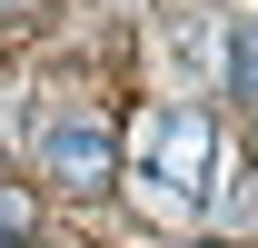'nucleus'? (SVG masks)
<instances>
[{
  "mask_svg": "<svg viewBox=\"0 0 258 248\" xmlns=\"http://www.w3.org/2000/svg\"><path fill=\"white\" fill-rule=\"evenodd\" d=\"M199 248H228V238H199Z\"/></svg>",
  "mask_w": 258,
  "mask_h": 248,
  "instance_id": "nucleus-6",
  "label": "nucleus"
},
{
  "mask_svg": "<svg viewBox=\"0 0 258 248\" xmlns=\"http://www.w3.org/2000/svg\"><path fill=\"white\" fill-rule=\"evenodd\" d=\"M228 99L258 109V20H238V40H228Z\"/></svg>",
  "mask_w": 258,
  "mask_h": 248,
  "instance_id": "nucleus-3",
  "label": "nucleus"
},
{
  "mask_svg": "<svg viewBox=\"0 0 258 248\" xmlns=\"http://www.w3.org/2000/svg\"><path fill=\"white\" fill-rule=\"evenodd\" d=\"M129 199L149 218H189L199 209V179H209V119L199 109H149L129 129Z\"/></svg>",
  "mask_w": 258,
  "mask_h": 248,
  "instance_id": "nucleus-1",
  "label": "nucleus"
},
{
  "mask_svg": "<svg viewBox=\"0 0 258 248\" xmlns=\"http://www.w3.org/2000/svg\"><path fill=\"white\" fill-rule=\"evenodd\" d=\"M219 218H228V228H258V189H248V179L219 189Z\"/></svg>",
  "mask_w": 258,
  "mask_h": 248,
  "instance_id": "nucleus-4",
  "label": "nucleus"
},
{
  "mask_svg": "<svg viewBox=\"0 0 258 248\" xmlns=\"http://www.w3.org/2000/svg\"><path fill=\"white\" fill-rule=\"evenodd\" d=\"M40 179L80 189V199L119 179V129H109V109H90V99L50 109V119H40Z\"/></svg>",
  "mask_w": 258,
  "mask_h": 248,
  "instance_id": "nucleus-2",
  "label": "nucleus"
},
{
  "mask_svg": "<svg viewBox=\"0 0 258 248\" xmlns=\"http://www.w3.org/2000/svg\"><path fill=\"white\" fill-rule=\"evenodd\" d=\"M20 228H30V199H20V189H0V238H20Z\"/></svg>",
  "mask_w": 258,
  "mask_h": 248,
  "instance_id": "nucleus-5",
  "label": "nucleus"
}]
</instances>
